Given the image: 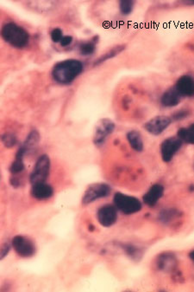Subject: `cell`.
Returning <instances> with one entry per match:
<instances>
[{
  "mask_svg": "<svg viewBox=\"0 0 194 292\" xmlns=\"http://www.w3.org/2000/svg\"><path fill=\"white\" fill-rule=\"evenodd\" d=\"M84 71V65L78 59H66L56 63L52 69L53 79L61 85L73 83Z\"/></svg>",
  "mask_w": 194,
  "mask_h": 292,
  "instance_id": "cell-1",
  "label": "cell"
},
{
  "mask_svg": "<svg viewBox=\"0 0 194 292\" xmlns=\"http://www.w3.org/2000/svg\"><path fill=\"white\" fill-rule=\"evenodd\" d=\"M1 37L8 44L17 49H23L30 42V34L25 28L13 22H8L1 29Z\"/></svg>",
  "mask_w": 194,
  "mask_h": 292,
  "instance_id": "cell-2",
  "label": "cell"
},
{
  "mask_svg": "<svg viewBox=\"0 0 194 292\" xmlns=\"http://www.w3.org/2000/svg\"><path fill=\"white\" fill-rule=\"evenodd\" d=\"M113 202L118 210L121 211L126 215L137 213L140 212L143 207L142 202L137 198L122 193H116L113 198Z\"/></svg>",
  "mask_w": 194,
  "mask_h": 292,
  "instance_id": "cell-3",
  "label": "cell"
},
{
  "mask_svg": "<svg viewBox=\"0 0 194 292\" xmlns=\"http://www.w3.org/2000/svg\"><path fill=\"white\" fill-rule=\"evenodd\" d=\"M51 167V161L47 154H43L37 159L33 170L30 176L31 185L37 184L41 182H46L49 178Z\"/></svg>",
  "mask_w": 194,
  "mask_h": 292,
  "instance_id": "cell-4",
  "label": "cell"
},
{
  "mask_svg": "<svg viewBox=\"0 0 194 292\" xmlns=\"http://www.w3.org/2000/svg\"><path fill=\"white\" fill-rule=\"evenodd\" d=\"M112 193V188L106 183H94L86 188L82 197V204L87 206L100 199L107 198Z\"/></svg>",
  "mask_w": 194,
  "mask_h": 292,
  "instance_id": "cell-5",
  "label": "cell"
},
{
  "mask_svg": "<svg viewBox=\"0 0 194 292\" xmlns=\"http://www.w3.org/2000/svg\"><path fill=\"white\" fill-rule=\"evenodd\" d=\"M115 123L108 118H104L99 121L95 126L93 134V143L97 147H102L107 139L115 130Z\"/></svg>",
  "mask_w": 194,
  "mask_h": 292,
  "instance_id": "cell-6",
  "label": "cell"
},
{
  "mask_svg": "<svg viewBox=\"0 0 194 292\" xmlns=\"http://www.w3.org/2000/svg\"><path fill=\"white\" fill-rule=\"evenodd\" d=\"M13 247L16 253L21 258H31L36 254L37 248L33 241L23 235H17L12 240Z\"/></svg>",
  "mask_w": 194,
  "mask_h": 292,
  "instance_id": "cell-7",
  "label": "cell"
},
{
  "mask_svg": "<svg viewBox=\"0 0 194 292\" xmlns=\"http://www.w3.org/2000/svg\"><path fill=\"white\" fill-rule=\"evenodd\" d=\"M181 140L176 137H169L164 140L161 144V158L164 162H170L182 147Z\"/></svg>",
  "mask_w": 194,
  "mask_h": 292,
  "instance_id": "cell-8",
  "label": "cell"
},
{
  "mask_svg": "<svg viewBox=\"0 0 194 292\" xmlns=\"http://www.w3.org/2000/svg\"><path fill=\"white\" fill-rule=\"evenodd\" d=\"M172 119L166 115H157L147 122L144 125L146 130L153 136H160L170 126Z\"/></svg>",
  "mask_w": 194,
  "mask_h": 292,
  "instance_id": "cell-9",
  "label": "cell"
},
{
  "mask_svg": "<svg viewBox=\"0 0 194 292\" xmlns=\"http://www.w3.org/2000/svg\"><path fill=\"white\" fill-rule=\"evenodd\" d=\"M97 218L104 227H111L118 220V208L113 205H106L97 212Z\"/></svg>",
  "mask_w": 194,
  "mask_h": 292,
  "instance_id": "cell-10",
  "label": "cell"
},
{
  "mask_svg": "<svg viewBox=\"0 0 194 292\" xmlns=\"http://www.w3.org/2000/svg\"><path fill=\"white\" fill-rule=\"evenodd\" d=\"M181 97H192L194 96V78L189 75L179 77L174 85Z\"/></svg>",
  "mask_w": 194,
  "mask_h": 292,
  "instance_id": "cell-11",
  "label": "cell"
},
{
  "mask_svg": "<svg viewBox=\"0 0 194 292\" xmlns=\"http://www.w3.org/2000/svg\"><path fill=\"white\" fill-rule=\"evenodd\" d=\"M164 194V187L161 184H155L149 188V191L143 195V202L149 206L154 207L161 200Z\"/></svg>",
  "mask_w": 194,
  "mask_h": 292,
  "instance_id": "cell-12",
  "label": "cell"
},
{
  "mask_svg": "<svg viewBox=\"0 0 194 292\" xmlns=\"http://www.w3.org/2000/svg\"><path fill=\"white\" fill-rule=\"evenodd\" d=\"M31 194L36 200H48L54 195V189L50 185L47 184L46 182H41L32 185Z\"/></svg>",
  "mask_w": 194,
  "mask_h": 292,
  "instance_id": "cell-13",
  "label": "cell"
},
{
  "mask_svg": "<svg viewBox=\"0 0 194 292\" xmlns=\"http://www.w3.org/2000/svg\"><path fill=\"white\" fill-rule=\"evenodd\" d=\"M156 265L161 271H173L177 265V259L173 253L165 252L159 256Z\"/></svg>",
  "mask_w": 194,
  "mask_h": 292,
  "instance_id": "cell-14",
  "label": "cell"
},
{
  "mask_svg": "<svg viewBox=\"0 0 194 292\" xmlns=\"http://www.w3.org/2000/svg\"><path fill=\"white\" fill-rule=\"evenodd\" d=\"M181 96L173 86L167 89V91H165L163 95H161V103L163 105L164 107L173 108L179 104L181 101Z\"/></svg>",
  "mask_w": 194,
  "mask_h": 292,
  "instance_id": "cell-15",
  "label": "cell"
},
{
  "mask_svg": "<svg viewBox=\"0 0 194 292\" xmlns=\"http://www.w3.org/2000/svg\"><path fill=\"white\" fill-rule=\"evenodd\" d=\"M127 140L131 148H133L134 150L137 151L138 153L143 152V148H144V144H143V138L139 132H137L136 130H132L127 134Z\"/></svg>",
  "mask_w": 194,
  "mask_h": 292,
  "instance_id": "cell-16",
  "label": "cell"
},
{
  "mask_svg": "<svg viewBox=\"0 0 194 292\" xmlns=\"http://www.w3.org/2000/svg\"><path fill=\"white\" fill-rule=\"evenodd\" d=\"M40 134L37 130H32L28 135L27 138L25 142L23 143V147L25 148V150L28 153L32 152V151L37 148V145L39 144Z\"/></svg>",
  "mask_w": 194,
  "mask_h": 292,
  "instance_id": "cell-17",
  "label": "cell"
},
{
  "mask_svg": "<svg viewBox=\"0 0 194 292\" xmlns=\"http://www.w3.org/2000/svg\"><path fill=\"white\" fill-rule=\"evenodd\" d=\"M177 136L182 142L187 144H194V123L191 124L188 128H181L178 130Z\"/></svg>",
  "mask_w": 194,
  "mask_h": 292,
  "instance_id": "cell-18",
  "label": "cell"
},
{
  "mask_svg": "<svg viewBox=\"0 0 194 292\" xmlns=\"http://www.w3.org/2000/svg\"><path fill=\"white\" fill-rule=\"evenodd\" d=\"M125 47H126L125 45H118V46L113 47V49H109V51H107L106 54L101 55L100 59L94 62V66L102 65L107 60L115 57L116 55H119L122 51L125 50Z\"/></svg>",
  "mask_w": 194,
  "mask_h": 292,
  "instance_id": "cell-19",
  "label": "cell"
},
{
  "mask_svg": "<svg viewBox=\"0 0 194 292\" xmlns=\"http://www.w3.org/2000/svg\"><path fill=\"white\" fill-rule=\"evenodd\" d=\"M121 247L125 251L126 255L131 259L138 261L143 257V252L139 247L131 245V244H123Z\"/></svg>",
  "mask_w": 194,
  "mask_h": 292,
  "instance_id": "cell-20",
  "label": "cell"
},
{
  "mask_svg": "<svg viewBox=\"0 0 194 292\" xmlns=\"http://www.w3.org/2000/svg\"><path fill=\"white\" fill-rule=\"evenodd\" d=\"M99 37L96 36L91 40L82 43L79 46V52L82 55H91L95 52Z\"/></svg>",
  "mask_w": 194,
  "mask_h": 292,
  "instance_id": "cell-21",
  "label": "cell"
},
{
  "mask_svg": "<svg viewBox=\"0 0 194 292\" xmlns=\"http://www.w3.org/2000/svg\"><path fill=\"white\" fill-rule=\"evenodd\" d=\"M179 212L176 209H165L161 211L159 214V220L164 224H167L169 222L174 220L177 217H179Z\"/></svg>",
  "mask_w": 194,
  "mask_h": 292,
  "instance_id": "cell-22",
  "label": "cell"
},
{
  "mask_svg": "<svg viewBox=\"0 0 194 292\" xmlns=\"http://www.w3.org/2000/svg\"><path fill=\"white\" fill-rule=\"evenodd\" d=\"M25 158L21 157L15 156V160L13 161V164L10 166V172L13 176H18L21 173L25 168V162H24Z\"/></svg>",
  "mask_w": 194,
  "mask_h": 292,
  "instance_id": "cell-23",
  "label": "cell"
},
{
  "mask_svg": "<svg viewBox=\"0 0 194 292\" xmlns=\"http://www.w3.org/2000/svg\"><path fill=\"white\" fill-rule=\"evenodd\" d=\"M1 141L6 148H12L18 144V138L13 133H6L1 136Z\"/></svg>",
  "mask_w": 194,
  "mask_h": 292,
  "instance_id": "cell-24",
  "label": "cell"
},
{
  "mask_svg": "<svg viewBox=\"0 0 194 292\" xmlns=\"http://www.w3.org/2000/svg\"><path fill=\"white\" fill-rule=\"evenodd\" d=\"M134 6H135V2L134 1H120L119 2V10L120 13L125 16H129L133 12Z\"/></svg>",
  "mask_w": 194,
  "mask_h": 292,
  "instance_id": "cell-25",
  "label": "cell"
},
{
  "mask_svg": "<svg viewBox=\"0 0 194 292\" xmlns=\"http://www.w3.org/2000/svg\"><path fill=\"white\" fill-rule=\"evenodd\" d=\"M63 37V32L60 28H55L50 33V37L54 43H61Z\"/></svg>",
  "mask_w": 194,
  "mask_h": 292,
  "instance_id": "cell-26",
  "label": "cell"
},
{
  "mask_svg": "<svg viewBox=\"0 0 194 292\" xmlns=\"http://www.w3.org/2000/svg\"><path fill=\"white\" fill-rule=\"evenodd\" d=\"M12 247H13V243L12 242L7 241V242L3 243L2 247H1V259H4L9 254L10 250H11Z\"/></svg>",
  "mask_w": 194,
  "mask_h": 292,
  "instance_id": "cell-27",
  "label": "cell"
},
{
  "mask_svg": "<svg viewBox=\"0 0 194 292\" xmlns=\"http://www.w3.org/2000/svg\"><path fill=\"white\" fill-rule=\"evenodd\" d=\"M72 42H73V37L72 36H64L60 44H61V47H67L70 45Z\"/></svg>",
  "mask_w": 194,
  "mask_h": 292,
  "instance_id": "cell-28",
  "label": "cell"
},
{
  "mask_svg": "<svg viewBox=\"0 0 194 292\" xmlns=\"http://www.w3.org/2000/svg\"><path fill=\"white\" fill-rule=\"evenodd\" d=\"M188 113L186 111H178L174 115H173V120H182L184 119Z\"/></svg>",
  "mask_w": 194,
  "mask_h": 292,
  "instance_id": "cell-29",
  "label": "cell"
},
{
  "mask_svg": "<svg viewBox=\"0 0 194 292\" xmlns=\"http://www.w3.org/2000/svg\"><path fill=\"white\" fill-rule=\"evenodd\" d=\"M189 258H191V260L194 262V250L189 253Z\"/></svg>",
  "mask_w": 194,
  "mask_h": 292,
  "instance_id": "cell-30",
  "label": "cell"
}]
</instances>
